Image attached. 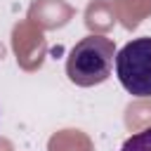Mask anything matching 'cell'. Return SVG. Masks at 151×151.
<instances>
[{
	"label": "cell",
	"mask_w": 151,
	"mask_h": 151,
	"mask_svg": "<svg viewBox=\"0 0 151 151\" xmlns=\"http://www.w3.org/2000/svg\"><path fill=\"white\" fill-rule=\"evenodd\" d=\"M120 151H151V127H144L142 132L130 134L123 142Z\"/></svg>",
	"instance_id": "obj_3"
},
{
	"label": "cell",
	"mask_w": 151,
	"mask_h": 151,
	"mask_svg": "<svg viewBox=\"0 0 151 151\" xmlns=\"http://www.w3.org/2000/svg\"><path fill=\"white\" fill-rule=\"evenodd\" d=\"M116 61V45L106 35H85L76 42L66 59V76L78 87H92L104 83Z\"/></svg>",
	"instance_id": "obj_1"
},
{
	"label": "cell",
	"mask_w": 151,
	"mask_h": 151,
	"mask_svg": "<svg viewBox=\"0 0 151 151\" xmlns=\"http://www.w3.org/2000/svg\"><path fill=\"white\" fill-rule=\"evenodd\" d=\"M116 76L134 97H151V35L134 38L116 52Z\"/></svg>",
	"instance_id": "obj_2"
}]
</instances>
